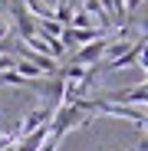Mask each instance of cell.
I'll return each instance as SVG.
<instances>
[{"label": "cell", "instance_id": "obj_7", "mask_svg": "<svg viewBox=\"0 0 148 151\" xmlns=\"http://www.w3.org/2000/svg\"><path fill=\"white\" fill-rule=\"evenodd\" d=\"M69 27H72V30H99V27H95V20H92V17H86L82 10H76V13H72Z\"/></svg>", "mask_w": 148, "mask_h": 151}, {"label": "cell", "instance_id": "obj_1", "mask_svg": "<svg viewBox=\"0 0 148 151\" xmlns=\"http://www.w3.org/2000/svg\"><path fill=\"white\" fill-rule=\"evenodd\" d=\"M95 99L99 102H109V105H145V99H148V86L145 82H138V86H125V89H112V92H95Z\"/></svg>", "mask_w": 148, "mask_h": 151}, {"label": "cell", "instance_id": "obj_2", "mask_svg": "<svg viewBox=\"0 0 148 151\" xmlns=\"http://www.w3.org/2000/svg\"><path fill=\"white\" fill-rule=\"evenodd\" d=\"M7 10H10V20L17 23V30H20V43H30V40L36 36V17H33L27 7H23L20 0H13Z\"/></svg>", "mask_w": 148, "mask_h": 151}, {"label": "cell", "instance_id": "obj_10", "mask_svg": "<svg viewBox=\"0 0 148 151\" xmlns=\"http://www.w3.org/2000/svg\"><path fill=\"white\" fill-rule=\"evenodd\" d=\"M142 4H145V0H125V13H135V10H142Z\"/></svg>", "mask_w": 148, "mask_h": 151}, {"label": "cell", "instance_id": "obj_5", "mask_svg": "<svg viewBox=\"0 0 148 151\" xmlns=\"http://www.w3.org/2000/svg\"><path fill=\"white\" fill-rule=\"evenodd\" d=\"M72 13H76V7H72V4H69V0H59V4L53 7V20L59 23V27H63V30L69 27V20H72Z\"/></svg>", "mask_w": 148, "mask_h": 151}, {"label": "cell", "instance_id": "obj_8", "mask_svg": "<svg viewBox=\"0 0 148 151\" xmlns=\"http://www.w3.org/2000/svg\"><path fill=\"white\" fill-rule=\"evenodd\" d=\"M17 66V56H10V53H0V72H7V69H13Z\"/></svg>", "mask_w": 148, "mask_h": 151}, {"label": "cell", "instance_id": "obj_3", "mask_svg": "<svg viewBox=\"0 0 148 151\" xmlns=\"http://www.w3.org/2000/svg\"><path fill=\"white\" fill-rule=\"evenodd\" d=\"M95 109L92 112H102V115H115V118H129L135 128L145 135V112L142 109H132V105H109V102H99V99H92Z\"/></svg>", "mask_w": 148, "mask_h": 151}, {"label": "cell", "instance_id": "obj_6", "mask_svg": "<svg viewBox=\"0 0 148 151\" xmlns=\"http://www.w3.org/2000/svg\"><path fill=\"white\" fill-rule=\"evenodd\" d=\"M13 72L20 76V79H30V82H33V79H43V72H40V69L33 66V63H27V59H17Z\"/></svg>", "mask_w": 148, "mask_h": 151}, {"label": "cell", "instance_id": "obj_11", "mask_svg": "<svg viewBox=\"0 0 148 151\" xmlns=\"http://www.w3.org/2000/svg\"><path fill=\"white\" fill-rule=\"evenodd\" d=\"M7 36H10V27H7V20H0V43H4Z\"/></svg>", "mask_w": 148, "mask_h": 151}, {"label": "cell", "instance_id": "obj_4", "mask_svg": "<svg viewBox=\"0 0 148 151\" xmlns=\"http://www.w3.org/2000/svg\"><path fill=\"white\" fill-rule=\"evenodd\" d=\"M102 36H109V33H102V30H72V27H66V30L59 33V43H63V49L69 53V49H79V46L95 43V40H102Z\"/></svg>", "mask_w": 148, "mask_h": 151}, {"label": "cell", "instance_id": "obj_9", "mask_svg": "<svg viewBox=\"0 0 148 151\" xmlns=\"http://www.w3.org/2000/svg\"><path fill=\"white\" fill-rule=\"evenodd\" d=\"M13 141H17L13 135H4V132H0V151H7V148L13 145Z\"/></svg>", "mask_w": 148, "mask_h": 151}]
</instances>
